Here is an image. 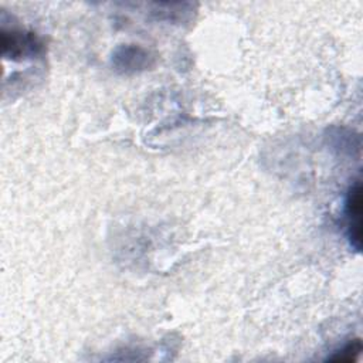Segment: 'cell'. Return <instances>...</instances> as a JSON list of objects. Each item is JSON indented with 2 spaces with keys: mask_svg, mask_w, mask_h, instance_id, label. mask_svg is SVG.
Here are the masks:
<instances>
[{
  "mask_svg": "<svg viewBox=\"0 0 363 363\" xmlns=\"http://www.w3.org/2000/svg\"><path fill=\"white\" fill-rule=\"evenodd\" d=\"M346 235L354 251L362 248V184L356 182L349 187L345 199Z\"/></svg>",
  "mask_w": 363,
  "mask_h": 363,
  "instance_id": "cell-1",
  "label": "cell"
},
{
  "mask_svg": "<svg viewBox=\"0 0 363 363\" xmlns=\"http://www.w3.org/2000/svg\"><path fill=\"white\" fill-rule=\"evenodd\" d=\"M362 352V342L360 339H354L352 340L350 343H347L345 347H342L340 350H337L333 356H330L329 359L330 360H335V362H347V363H352V362H356L359 354Z\"/></svg>",
  "mask_w": 363,
  "mask_h": 363,
  "instance_id": "cell-2",
  "label": "cell"
}]
</instances>
